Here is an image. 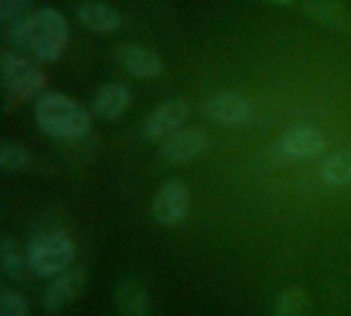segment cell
<instances>
[{"label":"cell","instance_id":"obj_1","mask_svg":"<svg viewBox=\"0 0 351 316\" xmlns=\"http://www.w3.org/2000/svg\"><path fill=\"white\" fill-rule=\"evenodd\" d=\"M35 121L45 136L60 142L82 140L90 132V115L60 93H47L37 101Z\"/></svg>","mask_w":351,"mask_h":316},{"label":"cell","instance_id":"obj_2","mask_svg":"<svg viewBox=\"0 0 351 316\" xmlns=\"http://www.w3.org/2000/svg\"><path fill=\"white\" fill-rule=\"evenodd\" d=\"M76 257V245L70 234L62 228L47 230L33 239L27 249L31 271L41 278H56L58 274L72 267Z\"/></svg>","mask_w":351,"mask_h":316},{"label":"cell","instance_id":"obj_3","mask_svg":"<svg viewBox=\"0 0 351 316\" xmlns=\"http://www.w3.org/2000/svg\"><path fill=\"white\" fill-rule=\"evenodd\" d=\"M4 105L12 109L14 105L37 97L45 88V74L27 58H21L16 51L6 49L0 60Z\"/></svg>","mask_w":351,"mask_h":316},{"label":"cell","instance_id":"obj_4","mask_svg":"<svg viewBox=\"0 0 351 316\" xmlns=\"http://www.w3.org/2000/svg\"><path fill=\"white\" fill-rule=\"evenodd\" d=\"M70 39V29L66 19L56 8H39L31 21V45L29 53H33L41 62H58Z\"/></svg>","mask_w":351,"mask_h":316},{"label":"cell","instance_id":"obj_5","mask_svg":"<svg viewBox=\"0 0 351 316\" xmlns=\"http://www.w3.org/2000/svg\"><path fill=\"white\" fill-rule=\"evenodd\" d=\"M189 204H191V197H189L187 185L179 179H171L158 187L154 202H152V214L160 224L175 226L185 220L189 212Z\"/></svg>","mask_w":351,"mask_h":316},{"label":"cell","instance_id":"obj_6","mask_svg":"<svg viewBox=\"0 0 351 316\" xmlns=\"http://www.w3.org/2000/svg\"><path fill=\"white\" fill-rule=\"evenodd\" d=\"M86 286V269L82 265H72L66 271L58 274L43 290L41 304L45 313H58L70 304Z\"/></svg>","mask_w":351,"mask_h":316},{"label":"cell","instance_id":"obj_7","mask_svg":"<svg viewBox=\"0 0 351 316\" xmlns=\"http://www.w3.org/2000/svg\"><path fill=\"white\" fill-rule=\"evenodd\" d=\"M204 113L220 125H243L253 117L255 107L241 93H216L204 103Z\"/></svg>","mask_w":351,"mask_h":316},{"label":"cell","instance_id":"obj_8","mask_svg":"<svg viewBox=\"0 0 351 316\" xmlns=\"http://www.w3.org/2000/svg\"><path fill=\"white\" fill-rule=\"evenodd\" d=\"M189 117V107L181 99H171L156 105L144 119V134L150 140H167L175 132L183 130L181 125Z\"/></svg>","mask_w":351,"mask_h":316},{"label":"cell","instance_id":"obj_9","mask_svg":"<svg viewBox=\"0 0 351 316\" xmlns=\"http://www.w3.org/2000/svg\"><path fill=\"white\" fill-rule=\"evenodd\" d=\"M208 136L199 127H183L162 140L160 152L167 162L173 165H187L195 158H199L208 148Z\"/></svg>","mask_w":351,"mask_h":316},{"label":"cell","instance_id":"obj_10","mask_svg":"<svg viewBox=\"0 0 351 316\" xmlns=\"http://www.w3.org/2000/svg\"><path fill=\"white\" fill-rule=\"evenodd\" d=\"M325 138L315 125H294L280 138V150L288 158H306L323 150Z\"/></svg>","mask_w":351,"mask_h":316},{"label":"cell","instance_id":"obj_11","mask_svg":"<svg viewBox=\"0 0 351 316\" xmlns=\"http://www.w3.org/2000/svg\"><path fill=\"white\" fill-rule=\"evenodd\" d=\"M115 60L134 76L138 78H154L162 72V60L158 53L138 45L125 43L115 51Z\"/></svg>","mask_w":351,"mask_h":316},{"label":"cell","instance_id":"obj_12","mask_svg":"<svg viewBox=\"0 0 351 316\" xmlns=\"http://www.w3.org/2000/svg\"><path fill=\"white\" fill-rule=\"evenodd\" d=\"M302 10L323 27L351 31V10L343 0H302Z\"/></svg>","mask_w":351,"mask_h":316},{"label":"cell","instance_id":"obj_13","mask_svg":"<svg viewBox=\"0 0 351 316\" xmlns=\"http://www.w3.org/2000/svg\"><path fill=\"white\" fill-rule=\"evenodd\" d=\"M128 107H130V90H128V86H123L119 82L105 84L93 101L95 115L105 121H113V119L121 117L128 111Z\"/></svg>","mask_w":351,"mask_h":316},{"label":"cell","instance_id":"obj_14","mask_svg":"<svg viewBox=\"0 0 351 316\" xmlns=\"http://www.w3.org/2000/svg\"><path fill=\"white\" fill-rule=\"evenodd\" d=\"M80 23L95 33H113L121 27V14L103 2H84L78 6Z\"/></svg>","mask_w":351,"mask_h":316},{"label":"cell","instance_id":"obj_15","mask_svg":"<svg viewBox=\"0 0 351 316\" xmlns=\"http://www.w3.org/2000/svg\"><path fill=\"white\" fill-rule=\"evenodd\" d=\"M0 265L2 271L8 280H12L14 284H23L29 280L31 276V265L27 255L21 253L19 245L12 239H4L2 247H0Z\"/></svg>","mask_w":351,"mask_h":316},{"label":"cell","instance_id":"obj_16","mask_svg":"<svg viewBox=\"0 0 351 316\" xmlns=\"http://www.w3.org/2000/svg\"><path fill=\"white\" fill-rule=\"evenodd\" d=\"M117 306L125 316H148L150 296L140 282L128 280L117 290Z\"/></svg>","mask_w":351,"mask_h":316},{"label":"cell","instance_id":"obj_17","mask_svg":"<svg viewBox=\"0 0 351 316\" xmlns=\"http://www.w3.org/2000/svg\"><path fill=\"white\" fill-rule=\"evenodd\" d=\"M321 177L327 185H333V187H343V185H350L351 183V150L343 148V150H337L333 152L323 169H321Z\"/></svg>","mask_w":351,"mask_h":316},{"label":"cell","instance_id":"obj_18","mask_svg":"<svg viewBox=\"0 0 351 316\" xmlns=\"http://www.w3.org/2000/svg\"><path fill=\"white\" fill-rule=\"evenodd\" d=\"M274 316H313L306 292L302 288H286L276 300Z\"/></svg>","mask_w":351,"mask_h":316},{"label":"cell","instance_id":"obj_19","mask_svg":"<svg viewBox=\"0 0 351 316\" xmlns=\"http://www.w3.org/2000/svg\"><path fill=\"white\" fill-rule=\"evenodd\" d=\"M31 162V156L27 152V148H23L21 144H2V150H0V167L6 171V173H21L29 167Z\"/></svg>","mask_w":351,"mask_h":316},{"label":"cell","instance_id":"obj_20","mask_svg":"<svg viewBox=\"0 0 351 316\" xmlns=\"http://www.w3.org/2000/svg\"><path fill=\"white\" fill-rule=\"evenodd\" d=\"M0 315L2 316H29L27 298L12 286H2L0 290Z\"/></svg>","mask_w":351,"mask_h":316},{"label":"cell","instance_id":"obj_21","mask_svg":"<svg viewBox=\"0 0 351 316\" xmlns=\"http://www.w3.org/2000/svg\"><path fill=\"white\" fill-rule=\"evenodd\" d=\"M33 12L35 10H33L31 0H0V16H2L4 27L14 25L23 19L31 16Z\"/></svg>","mask_w":351,"mask_h":316},{"label":"cell","instance_id":"obj_22","mask_svg":"<svg viewBox=\"0 0 351 316\" xmlns=\"http://www.w3.org/2000/svg\"><path fill=\"white\" fill-rule=\"evenodd\" d=\"M269 2H276V4H284V6H288V4H294L296 0H269Z\"/></svg>","mask_w":351,"mask_h":316}]
</instances>
